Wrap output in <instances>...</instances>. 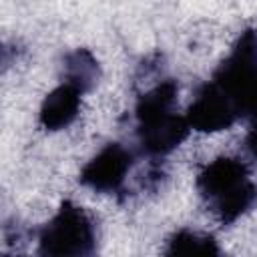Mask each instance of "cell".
<instances>
[{
  "label": "cell",
  "mask_w": 257,
  "mask_h": 257,
  "mask_svg": "<svg viewBox=\"0 0 257 257\" xmlns=\"http://www.w3.org/2000/svg\"><path fill=\"white\" fill-rule=\"evenodd\" d=\"M167 253L169 255H219L221 249L217 247V241L207 233L193 231V229H179L169 237Z\"/></svg>",
  "instance_id": "9"
},
{
  "label": "cell",
  "mask_w": 257,
  "mask_h": 257,
  "mask_svg": "<svg viewBox=\"0 0 257 257\" xmlns=\"http://www.w3.org/2000/svg\"><path fill=\"white\" fill-rule=\"evenodd\" d=\"M133 165L135 155L124 145L108 143L80 169V183L96 193H118Z\"/></svg>",
  "instance_id": "5"
},
{
  "label": "cell",
  "mask_w": 257,
  "mask_h": 257,
  "mask_svg": "<svg viewBox=\"0 0 257 257\" xmlns=\"http://www.w3.org/2000/svg\"><path fill=\"white\" fill-rule=\"evenodd\" d=\"M209 82L241 118L257 110V32L253 28L241 32Z\"/></svg>",
  "instance_id": "3"
},
{
  "label": "cell",
  "mask_w": 257,
  "mask_h": 257,
  "mask_svg": "<svg viewBox=\"0 0 257 257\" xmlns=\"http://www.w3.org/2000/svg\"><path fill=\"white\" fill-rule=\"evenodd\" d=\"M62 74H64L62 82H68L74 88H78L82 94H86L96 86L100 78V64L88 48H74L64 56Z\"/></svg>",
  "instance_id": "8"
},
{
  "label": "cell",
  "mask_w": 257,
  "mask_h": 257,
  "mask_svg": "<svg viewBox=\"0 0 257 257\" xmlns=\"http://www.w3.org/2000/svg\"><path fill=\"white\" fill-rule=\"evenodd\" d=\"M96 247V231L86 211L64 201L38 233L40 255H90Z\"/></svg>",
  "instance_id": "4"
},
{
  "label": "cell",
  "mask_w": 257,
  "mask_h": 257,
  "mask_svg": "<svg viewBox=\"0 0 257 257\" xmlns=\"http://www.w3.org/2000/svg\"><path fill=\"white\" fill-rule=\"evenodd\" d=\"M197 191L223 225L235 223L257 203V185L237 157H219L197 175Z\"/></svg>",
  "instance_id": "2"
},
{
  "label": "cell",
  "mask_w": 257,
  "mask_h": 257,
  "mask_svg": "<svg viewBox=\"0 0 257 257\" xmlns=\"http://www.w3.org/2000/svg\"><path fill=\"white\" fill-rule=\"evenodd\" d=\"M177 94V80L163 78L137 98V139L143 153L151 159L173 153L179 145L187 141L189 133L193 131L187 116L175 110Z\"/></svg>",
  "instance_id": "1"
},
{
  "label": "cell",
  "mask_w": 257,
  "mask_h": 257,
  "mask_svg": "<svg viewBox=\"0 0 257 257\" xmlns=\"http://www.w3.org/2000/svg\"><path fill=\"white\" fill-rule=\"evenodd\" d=\"M245 147H247L251 159L257 163V118L255 116L251 118V126H249L247 137H245Z\"/></svg>",
  "instance_id": "10"
},
{
  "label": "cell",
  "mask_w": 257,
  "mask_h": 257,
  "mask_svg": "<svg viewBox=\"0 0 257 257\" xmlns=\"http://www.w3.org/2000/svg\"><path fill=\"white\" fill-rule=\"evenodd\" d=\"M191 128L201 133H219L231 128L241 116L229 104V100L207 80L195 92L187 112H185Z\"/></svg>",
  "instance_id": "6"
},
{
  "label": "cell",
  "mask_w": 257,
  "mask_h": 257,
  "mask_svg": "<svg viewBox=\"0 0 257 257\" xmlns=\"http://www.w3.org/2000/svg\"><path fill=\"white\" fill-rule=\"evenodd\" d=\"M80 96H82V92L68 82H62L56 88H52L44 96L40 110H38L40 126L48 133H56V131L70 126L74 122V118L78 116Z\"/></svg>",
  "instance_id": "7"
}]
</instances>
